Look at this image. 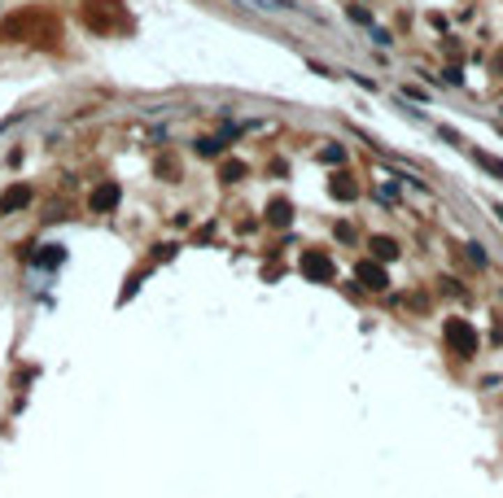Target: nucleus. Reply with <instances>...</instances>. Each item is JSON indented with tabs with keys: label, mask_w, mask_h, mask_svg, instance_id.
<instances>
[{
	"label": "nucleus",
	"mask_w": 503,
	"mask_h": 498,
	"mask_svg": "<svg viewBox=\"0 0 503 498\" xmlns=\"http://www.w3.org/2000/svg\"><path fill=\"white\" fill-rule=\"evenodd\" d=\"M22 206H31V188L27 184H13V188L0 193V214H13V210H22Z\"/></svg>",
	"instance_id": "f257e3e1"
},
{
	"label": "nucleus",
	"mask_w": 503,
	"mask_h": 498,
	"mask_svg": "<svg viewBox=\"0 0 503 498\" xmlns=\"http://www.w3.org/2000/svg\"><path fill=\"white\" fill-rule=\"evenodd\" d=\"M119 197H123L119 184H101V188H92V210H101V214H105V210H114V206H119Z\"/></svg>",
	"instance_id": "f03ea898"
},
{
	"label": "nucleus",
	"mask_w": 503,
	"mask_h": 498,
	"mask_svg": "<svg viewBox=\"0 0 503 498\" xmlns=\"http://www.w3.org/2000/svg\"><path fill=\"white\" fill-rule=\"evenodd\" d=\"M302 271L311 276V280H329L333 276V262L324 258V254H302Z\"/></svg>",
	"instance_id": "7ed1b4c3"
},
{
	"label": "nucleus",
	"mask_w": 503,
	"mask_h": 498,
	"mask_svg": "<svg viewBox=\"0 0 503 498\" xmlns=\"http://www.w3.org/2000/svg\"><path fill=\"white\" fill-rule=\"evenodd\" d=\"M359 285L372 289V293H381V289H385V271L372 267V262H363V267H359Z\"/></svg>",
	"instance_id": "20e7f679"
},
{
	"label": "nucleus",
	"mask_w": 503,
	"mask_h": 498,
	"mask_svg": "<svg viewBox=\"0 0 503 498\" xmlns=\"http://www.w3.org/2000/svg\"><path fill=\"white\" fill-rule=\"evenodd\" d=\"M446 337H451V341H456V345H460V350H464V354H473V332H468L464 324H446Z\"/></svg>",
	"instance_id": "39448f33"
},
{
	"label": "nucleus",
	"mask_w": 503,
	"mask_h": 498,
	"mask_svg": "<svg viewBox=\"0 0 503 498\" xmlns=\"http://www.w3.org/2000/svg\"><path fill=\"white\" fill-rule=\"evenodd\" d=\"M372 249H377L381 258H394V254H398V249H394V241H372Z\"/></svg>",
	"instance_id": "423d86ee"
},
{
	"label": "nucleus",
	"mask_w": 503,
	"mask_h": 498,
	"mask_svg": "<svg viewBox=\"0 0 503 498\" xmlns=\"http://www.w3.org/2000/svg\"><path fill=\"white\" fill-rule=\"evenodd\" d=\"M477 162L486 166V171H495V175H503V162H495V158H486V153H477Z\"/></svg>",
	"instance_id": "0eeeda50"
},
{
	"label": "nucleus",
	"mask_w": 503,
	"mask_h": 498,
	"mask_svg": "<svg viewBox=\"0 0 503 498\" xmlns=\"http://www.w3.org/2000/svg\"><path fill=\"white\" fill-rule=\"evenodd\" d=\"M197 153H206V158H210V153H219V140H202V144H197Z\"/></svg>",
	"instance_id": "6e6552de"
}]
</instances>
